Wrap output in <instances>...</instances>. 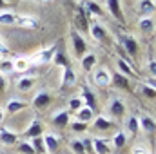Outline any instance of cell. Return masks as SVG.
I'll use <instances>...</instances> for the list:
<instances>
[{
	"label": "cell",
	"instance_id": "cell-1",
	"mask_svg": "<svg viewBox=\"0 0 156 154\" xmlns=\"http://www.w3.org/2000/svg\"><path fill=\"white\" fill-rule=\"evenodd\" d=\"M56 51H58V42L51 44L49 47H44L37 54H33V58H29L31 60V65H45V64H49L53 60V56H55Z\"/></svg>",
	"mask_w": 156,
	"mask_h": 154
},
{
	"label": "cell",
	"instance_id": "cell-2",
	"mask_svg": "<svg viewBox=\"0 0 156 154\" xmlns=\"http://www.w3.org/2000/svg\"><path fill=\"white\" fill-rule=\"evenodd\" d=\"M93 83L96 87H109L111 85V76L113 73L107 69V67H94L93 71Z\"/></svg>",
	"mask_w": 156,
	"mask_h": 154
},
{
	"label": "cell",
	"instance_id": "cell-3",
	"mask_svg": "<svg viewBox=\"0 0 156 154\" xmlns=\"http://www.w3.org/2000/svg\"><path fill=\"white\" fill-rule=\"evenodd\" d=\"M107 114L111 116V118H122V116H125V111H127V107H125V102L122 100V98H118V96H113L111 100H109V103H107Z\"/></svg>",
	"mask_w": 156,
	"mask_h": 154
},
{
	"label": "cell",
	"instance_id": "cell-4",
	"mask_svg": "<svg viewBox=\"0 0 156 154\" xmlns=\"http://www.w3.org/2000/svg\"><path fill=\"white\" fill-rule=\"evenodd\" d=\"M118 45H122L123 53H125L129 58L138 54V42H136L134 37H125V35L118 37Z\"/></svg>",
	"mask_w": 156,
	"mask_h": 154
},
{
	"label": "cell",
	"instance_id": "cell-5",
	"mask_svg": "<svg viewBox=\"0 0 156 154\" xmlns=\"http://www.w3.org/2000/svg\"><path fill=\"white\" fill-rule=\"evenodd\" d=\"M71 42H73V49H75L76 58H82V56L87 53V42L83 38V35L73 29V31H71Z\"/></svg>",
	"mask_w": 156,
	"mask_h": 154
},
{
	"label": "cell",
	"instance_id": "cell-6",
	"mask_svg": "<svg viewBox=\"0 0 156 154\" xmlns=\"http://www.w3.org/2000/svg\"><path fill=\"white\" fill-rule=\"evenodd\" d=\"M75 26H76L75 31H78V33H87V29H89V16L85 15L82 5L75 7Z\"/></svg>",
	"mask_w": 156,
	"mask_h": 154
},
{
	"label": "cell",
	"instance_id": "cell-7",
	"mask_svg": "<svg viewBox=\"0 0 156 154\" xmlns=\"http://www.w3.org/2000/svg\"><path fill=\"white\" fill-rule=\"evenodd\" d=\"M51 121H53V125H55V127L64 129V127H67V125H69V121H71V113H69V111H66V109H58V111H55V113H53Z\"/></svg>",
	"mask_w": 156,
	"mask_h": 154
},
{
	"label": "cell",
	"instance_id": "cell-8",
	"mask_svg": "<svg viewBox=\"0 0 156 154\" xmlns=\"http://www.w3.org/2000/svg\"><path fill=\"white\" fill-rule=\"evenodd\" d=\"M42 138H44V145H45V152L47 154H55L58 151V147H60V138H58L56 134H53V132H44Z\"/></svg>",
	"mask_w": 156,
	"mask_h": 154
},
{
	"label": "cell",
	"instance_id": "cell-9",
	"mask_svg": "<svg viewBox=\"0 0 156 154\" xmlns=\"http://www.w3.org/2000/svg\"><path fill=\"white\" fill-rule=\"evenodd\" d=\"M87 33L91 35V38L94 40V42H102V40H105V37H107V29L100 22H91Z\"/></svg>",
	"mask_w": 156,
	"mask_h": 154
},
{
	"label": "cell",
	"instance_id": "cell-10",
	"mask_svg": "<svg viewBox=\"0 0 156 154\" xmlns=\"http://www.w3.org/2000/svg\"><path fill=\"white\" fill-rule=\"evenodd\" d=\"M44 134V125H42V121L40 120H33L27 127H26V131H24V138L26 140H33V138H38Z\"/></svg>",
	"mask_w": 156,
	"mask_h": 154
},
{
	"label": "cell",
	"instance_id": "cell-11",
	"mask_svg": "<svg viewBox=\"0 0 156 154\" xmlns=\"http://www.w3.org/2000/svg\"><path fill=\"white\" fill-rule=\"evenodd\" d=\"M154 9H156L154 0H138L136 2V13L140 15V18L142 16H153Z\"/></svg>",
	"mask_w": 156,
	"mask_h": 154
},
{
	"label": "cell",
	"instance_id": "cell-12",
	"mask_svg": "<svg viewBox=\"0 0 156 154\" xmlns=\"http://www.w3.org/2000/svg\"><path fill=\"white\" fill-rule=\"evenodd\" d=\"M105 5H107L109 15H111L115 20L122 22V24H125V16H123L122 5H120V0H105Z\"/></svg>",
	"mask_w": 156,
	"mask_h": 154
},
{
	"label": "cell",
	"instance_id": "cell-13",
	"mask_svg": "<svg viewBox=\"0 0 156 154\" xmlns=\"http://www.w3.org/2000/svg\"><path fill=\"white\" fill-rule=\"evenodd\" d=\"M82 7H83V11H85V15L91 18V16H94V18H100V16H104V9L94 2V0H83L82 4H80Z\"/></svg>",
	"mask_w": 156,
	"mask_h": 154
},
{
	"label": "cell",
	"instance_id": "cell-14",
	"mask_svg": "<svg viewBox=\"0 0 156 154\" xmlns=\"http://www.w3.org/2000/svg\"><path fill=\"white\" fill-rule=\"evenodd\" d=\"M27 107V102L22 98H9L5 102V114H16Z\"/></svg>",
	"mask_w": 156,
	"mask_h": 154
},
{
	"label": "cell",
	"instance_id": "cell-15",
	"mask_svg": "<svg viewBox=\"0 0 156 154\" xmlns=\"http://www.w3.org/2000/svg\"><path fill=\"white\" fill-rule=\"evenodd\" d=\"M15 26L22 27V29H35V27L38 26V20H37L33 15H16Z\"/></svg>",
	"mask_w": 156,
	"mask_h": 154
},
{
	"label": "cell",
	"instance_id": "cell-16",
	"mask_svg": "<svg viewBox=\"0 0 156 154\" xmlns=\"http://www.w3.org/2000/svg\"><path fill=\"white\" fill-rule=\"evenodd\" d=\"M78 82V76L76 73L71 69V65L69 67H66V69H62V76H60V85L64 87V89H67V87H73L75 83Z\"/></svg>",
	"mask_w": 156,
	"mask_h": 154
},
{
	"label": "cell",
	"instance_id": "cell-17",
	"mask_svg": "<svg viewBox=\"0 0 156 154\" xmlns=\"http://www.w3.org/2000/svg\"><path fill=\"white\" fill-rule=\"evenodd\" d=\"M91 143H93V151H94V154H111L109 142H107L105 138L94 136V138H91Z\"/></svg>",
	"mask_w": 156,
	"mask_h": 154
},
{
	"label": "cell",
	"instance_id": "cell-18",
	"mask_svg": "<svg viewBox=\"0 0 156 154\" xmlns=\"http://www.w3.org/2000/svg\"><path fill=\"white\" fill-rule=\"evenodd\" d=\"M96 64H98L96 53H85V54L80 58V65H82V69H83L85 73H91V71L96 67Z\"/></svg>",
	"mask_w": 156,
	"mask_h": 154
},
{
	"label": "cell",
	"instance_id": "cell-19",
	"mask_svg": "<svg viewBox=\"0 0 156 154\" xmlns=\"http://www.w3.org/2000/svg\"><path fill=\"white\" fill-rule=\"evenodd\" d=\"M115 127V123L107 118V116L100 114V116H94L93 118V129L94 131H109V129H113Z\"/></svg>",
	"mask_w": 156,
	"mask_h": 154
},
{
	"label": "cell",
	"instance_id": "cell-20",
	"mask_svg": "<svg viewBox=\"0 0 156 154\" xmlns=\"http://www.w3.org/2000/svg\"><path fill=\"white\" fill-rule=\"evenodd\" d=\"M49 103H51V93H47V91H40L33 98V107L35 109H45Z\"/></svg>",
	"mask_w": 156,
	"mask_h": 154
},
{
	"label": "cell",
	"instance_id": "cell-21",
	"mask_svg": "<svg viewBox=\"0 0 156 154\" xmlns=\"http://www.w3.org/2000/svg\"><path fill=\"white\" fill-rule=\"evenodd\" d=\"M31 69V60L27 56H16L13 58V71L15 73H27Z\"/></svg>",
	"mask_w": 156,
	"mask_h": 154
},
{
	"label": "cell",
	"instance_id": "cell-22",
	"mask_svg": "<svg viewBox=\"0 0 156 154\" xmlns=\"http://www.w3.org/2000/svg\"><path fill=\"white\" fill-rule=\"evenodd\" d=\"M35 83H37V76H27V75H24V76L18 78L16 87H18L20 93H29V91L35 87Z\"/></svg>",
	"mask_w": 156,
	"mask_h": 154
},
{
	"label": "cell",
	"instance_id": "cell-23",
	"mask_svg": "<svg viewBox=\"0 0 156 154\" xmlns=\"http://www.w3.org/2000/svg\"><path fill=\"white\" fill-rule=\"evenodd\" d=\"M18 142V134L13 132L11 129H0V143L2 145H15Z\"/></svg>",
	"mask_w": 156,
	"mask_h": 154
},
{
	"label": "cell",
	"instance_id": "cell-24",
	"mask_svg": "<svg viewBox=\"0 0 156 154\" xmlns=\"http://www.w3.org/2000/svg\"><path fill=\"white\" fill-rule=\"evenodd\" d=\"M116 69H118V75H122V76H125V78H133L134 76L133 65H131L129 62L122 60V58H116Z\"/></svg>",
	"mask_w": 156,
	"mask_h": 154
},
{
	"label": "cell",
	"instance_id": "cell-25",
	"mask_svg": "<svg viewBox=\"0 0 156 154\" xmlns=\"http://www.w3.org/2000/svg\"><path fill=\"white\" fill-rule=\"evenodd\" d=\"M80 98L83 100V105H85V107H89V109L96 111V105H98V103H96V96H94V94H93L89 89H85V87H83V89H82V94H80Z\"/></svg>",
	"mask_w": 156,
	"mask_h": 154
},
{
	"label": "cell",
	"instance_id": "cell-26",
	"mask_svg": "<svg viewBox=\"0 0 156 154\" xmlns=\"http://www.w3.org/2000/svg\"><path fill=\"white\" fill-rule=\"evenodd\" d=\"M75 118H76V121H82V123H91L93 118H94V111L83 105L82 109L76 111V116H75Z\"/></svg>",
	"mask_w": 156,
	"mask_h": 154
},
{
	"label": "cell",
	"instance_id": "cell-27",
	"mask_svg": "<svg viewBox=\"0 0 156 154\" xmlns=\"http://www.w3.org/2000/svg\"><path fill=\"white\" fill-rule=\"evenodd\" d=\"M138 121H140V131L154 132L156 123H154V118L153 116H142V118H138Z\"/></svg>",
	"mask_w": 156,
	"mask_h": 154
},
{
	"label": "cell",
	"instance_id": "cell-28",
	"mask_svg": "<svg viewBox=\"0 0 156 154\" xmlns=\"http://www.w3.org/2000/svg\"><path fill=\"white\" fill-rule=\"evenodd\" d=\"M138 29L144 33H151L154 29V16H142L138 20Z\"/></svg>",
	"mask_w": 156,
	"mask_h": 154
},
{
	"label": "cell",
	"instance_id": "cell-29",
	"mask_svg": "<svg viewBox=\"0 0 156 154\" xmlns=\"http://www.w3.org/2000/svg\"><path fill=\"white\" fill-rule=\"evenodd\" d=\"M51 62H53L56 67H60V69H66V67H69V58H67V54H66L64 51H56Z\"/></svg>",
	"mask_w": 156,
	"mask_h": 154
},
{
	"label": "cell",
	"instance_id": "cell-30",
	"mask_svg": "<svg viewBox=\"0 0 156 154\" xmlns=\"http://www.w3.org/2000/svg\"><path fill=\"white\" fill-rule=\"evenodd\" d=\"M15 20H16V13L9 11V9L0 11V24L2 26H15Z\"/></svg>",
	"mask_w": 156,
	"mask_h": 154
},
{
	"label": "cell",
	"instance_id": "cell-31",
	"mask_svg": "<svg viewBox=\"0 0 156 154\" xmlns=\"http://www.w3.org/2000/svg\"><path fill=\"white\" fill-rule=\"evenodd\" d=\"M125 129H127V132H129V134H133V136H134V134L140 131V121H138V116H134V114L129 116V118H127V121H125Z\"/></svg>",
	"mask_w": 156,
	"mask_h": 154
},
{
	"label": "cell",
	"instance_id": "cell-32",
	"mask_svg": "<svg viewBox=\"0 0 156 154\" xmlns=\"http://www.w3.org/2000/svg\"><path fill=\"white\" fill-rule=\"evenodd\" d=\"M111 83H115V85H116V87H120V89L131 91V87H129V78L122 76V75H118V73H115V75L111 76Z\"/></svg>",
	"mask_w": 156,
	"mask_h": 154
},
{
	"label": "cell",
	"instance_id": "cell-33",
	"mask_svg": "<svg viewBox=\"0 0 156 154\" xmlns=\"http://www.w3.org/2000/svg\"><path fill=\"white\" fill-rule=\"evenodd\" d=\"M111 143H113L116 149H122V147H125V143H127V134H125L123 131H118L116 134L113 136Z\"/></svg>",
	"mask_w": 156,
	"mask_h": 154
},
{
	"label": "cell",
	"instance_id": "cell-34",
	"mask_svg": "<svg viewBox=\"0 0 156 154\" xmlns=\"http://www.w3.org/2000/svg\"><path fill=\"white\" fill-rule=\"evenodd\" d=\"M16 143H18V152L20 154H37L29 140H18Z\"/></svg>",
	"mask_w": 156,
	"mask_h": 154
},
{
	"label": "cell",
	"instance_id": "cell-35",
	"mask_svg": "<svg viewBox=\"0 0 156 154\" xmlns=\"http://www.w3.org/2000/svg\"><path fill=\"white\" fill-rule=\"evenodd\" d=\"M69 149H71L73 154H85L83 143H82V140H78V138H73V140L69 142Z\"/></svg>",
	"mask_w": 156,
	"mask_h": 154
},
{
	"label": "cell",
	"instance_id": "cell-36",
	"mask_svg": "<svg viewBox=\"0 0 156 154\" xmlns=\"http://www.w3.org/2000/svg\"><path fill=\"white\" fill-rule=\"evenodd\" d=\"M0 73L2 75H11V73H15L13 71V60L11 58H4V60H0Z\"/></svg>",
	"mask_w": 156,
	"mask_h": 154
},
{
	"label": "cell",
	"instance_id": "cell-37",
	"mask_svg": "<svg viewBox=\"0 0 156 154\" xmlns=\"http://www.w3.org/2000/svg\"><path fill=\"white\" fill-rule=\"evenodd\" d=\"M67 107H69V111L76 113L78 109H82V107H83V100H82L80 96H71V98H69V102H67Z\"/></svg>",
	"mask_w": 156,
	"mask_h": 154
},
{
	"label": "cell",
	"instance_id": "cell-38",
	"mask_svg": "<svg viewBox=\"0 0 156 154\" xmlns=\"http://www.w3.org/2000/svg\"><path fill=\"white\" fill-rule=\"evenodd\" d=\"M29 142H31V145H33L35 152H45V145H44V138H42V136L33 138V140H29Z\"/></svg>",
	"mask_w": 156,
	"mask_h": 154
},
{
	"label": "cell",
	"instance_id": "cell-39",
	"mask_svg": "<svg viewBox=\"0 0 156 154\" xmlns=\"http://www.w3.org/2000/svg\"><path fill=\"white\" fill-rule=\"evenodd\" d=\"M140 91L144 93V96L145 98H151V100H154V96H156V91H154V87H149V85H140Z\"/></svg>",
	"mask_w": 156,
	"mask_h": 154
},
{
	"label": "cell",
	"instance_id": "cell-40",
	"mask_svg": "<svg viewBox=\"0 0 156 154\" xmlns=\"http://www.w3.org/2000/svg\"><path fill=\"white\" fill-rule=\"evenodd\" d=\"M69 125H71V129L75 131V132H83L85 129H87V123H82V121H69Z\"/></svg>",
	"mask_w": 156,
	"mask_h": 154
},
{
	"label": "cell",
	"instance_id": "cell-41",
	"mask_svg": "<svg viewBox=\"0 0 156 154\" xmlns=\"http://www.w3.org/2000/svg\"><path fill=\"white\" fill-rule=\"evenodd\" d=\"M131 154H151V152H149V149L145 145H134L131 149Z\"/></svg>",
	"mask_w": 156,
	"mask_h": 154
},
{
	"label": "cell",
	"instance_id": "cell-42",
	"mask_svg": "<svg viewBox=\"0 0 156 154\" xmlns=\"http://www.w3.org/2000/svg\"><path fill=\"white\" fill-rule=\"evenodd\" d=\"M147 71H149V75H151V76H154V75H156V60L153 58V56L147 60Z\"/></svg>",
	"mask_w": 156,
	"mask_h": 154
},
{
	"label": "cell",
	"instance_id": "cell-43",
	"mask_svg": "<svg viewBox=\"0 0 156 154\" xmlns=\"http://www.w3.org/2000/svg\"><path fill=\"white\" fill-rule=\"evenodd\" d=\"M7 85H9V82H7V76L0 73V93H4V91L7 89Z\"/></svg>",
	"mask_w": 156,
	"mask_h": 154
},
{
	"label": "cell",
	"instance_id": "cell-44",
	"mask_svg": "<svg viewBox=\"0 0 156 154\" xmlns=\"http://www.w3.org/2000/svg\"><path fill=\"white\" fill-rule=\"evenodd\" d=\"M7 51H9V49H7V45L0 40V54H7Z\"/></svg>",
	"mask_w": 156,
	"mask_h": 154
},
{
	"label": "cell",
	"instance_id": "cell-45",
	"mask_svg": "<svg viewBox=\"0 0 156 154\" xmlns=\"http://www.w3.org/2000/svg\"><path fill=\"white\" fill-rule=\"evenodd\" d=\"M5 5H7V2H4V0H0V11H2V9H5Z\"/></svg>",
	"mask_w": 156,
	"mask_h": 154
},
{
	"label": "cell",
	"instance_id": "cell-46",
	"mask_svg": "<svg viewBox=\"0 0 156 154\" xmlns=\"http://www.w3.org/2000/svg\"><path fill=\"white\" fill-rule=\"evenodd\" d=\"M4 114H5V113H4V109H2V107H0V123H2V121H4Z\"/></svg>",
	"mask_w": 156,
	"mask_h": 154
},
{
	"label": "cell",
	"instance_id": "cell-47",
	"mask_svg": "<svg viewBox=\"0 0 156 154\" xmlns=\"http://www.w3.org/2000/svg\"><path fill=\"white\" fill-rule=\"evenodd\" d=\"M4 2H13V0H4Z\"/></svg>",
	"mask_w": 156,
	"mask_h": 154
},
{
	"label": "cell",
	"instance_id": "cell-48",
	"mask_svg": "<svg viewBox=\"0 0 156 154\" xmlns=\"http://www.w3.org/2000/svg\"><path fill=\"white\" fill-rule=\"evenodd\" d=\"M40 2H49V0H40Z\"/></svg>",
	"mask_w": 156,
	"mask_h": 154
},
{
	"label": "cell",
	"instance_id": "cell-49",
	"mask_svg": "<svg viewBox=\"0 0 156 154\" xmlns=\"http://www.w3.org/2000/svg\"><path fill=\"white\" fill-rule=\"evenodd\" d=\"M37 154H47V152H37Z\"/></svg>",
	"mask_w": 156,
	"mask_h": 154
},
{
	"label": "cell",
	"instance_id": "cell-50",
	"mask_svg": "<svg viewBox=\"0 0 156 154\" xmlns=\"http://www.w3.org/2000/svg\"><path fill=\"white\" fill-rule=\"evenodd\" d=\"M0 60H2V58H0Z\"/></svg>",
	"mask_w": 156,
	"mask_h": 154
}]
</instances>
